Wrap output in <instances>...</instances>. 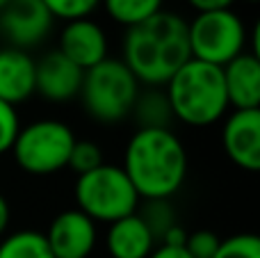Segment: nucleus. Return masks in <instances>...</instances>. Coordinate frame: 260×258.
Here are the masks:
<instances>
[{
  "label": "nucleus",
  "mask_w": 260,
  "mask_h": 258,
  "mask_svg": "<svg viewBox=\"0 0 260 258\" xmlns=\"http://www.w3.org/2000/svg\"><path fill=\"white\" fill-rule=\"evenodd\" d=\"M121 62L139 85L165 87L169 78L187 62V21L176 12H157L139 25L126 30Z\"/></svg>",
  "instance_id": "f257e3e1"
},
{
  "label": "nucleus",
  "mask_w": 260,
  "mask_h": 258,
  "mask_svg": "<svg viewBox=\"0 0 260 258\" xmlns=\"http://www.w3.org/2000/svg\"><path fill=\"white\" fill-rule=\"evenodd\" d=\"M121 169L139 199H171L187 178V151L171 128H137L123 151Z\"/></svg>",
  "instance_id": "f03ea898"
},
{
  "label": "nucleus",
  "mask_w": 260,
  "mask_h": 258,
  "mask_svg": "<svg viewBox=\"0 0 260 258\" xmlns=\"http://www.w3.org/2000/svg\"><path fill=\"white\" fill-rule=\"evenodd\" d=\"M165 87L171 114L185 126H212L229 110L224 76L219 67L189 57Z\"/></svg>",
  "instance_id": "7ed1b4c3"
},
{
  "label": "nucleus",
  "mask_w": 260,
  "mask_h": 258,
  "mask_svg": "<svg viewBox=\"0 0 260 258\" xmlns=\"http://www.w3.org/2000/svg\"><path fill=\"white\" fill-rule=\"evenodd\" d=\"M142 85L121 59H103L82 73L80 101L94 121L119 123L130 117Z\"/></svg>",
  "instance_id": "20e7f679"
},
{
  "label": "nucleus",
  "mask_w": 260,
  "mask_h": 258,
  "mask_svg": "<svg viewBox=\"0 0 260 258\" xmlns=\"http://www.w3.org/2000/svg\"><path fill=\"white\" fill-rule=\"evenodd\" d=\"M76 204L94 224H112L137 213L139 195L128 181L126 172L114 165H99L96 169L78 176Z\"/></svg>",
  "instance_id": "39448f33"
},
{
  "label": "nucleus",
  "mask_w": 260,
  "mask_h": 258,
  "mask_svg": "<svg viewBox=\"0 0 260 258\" xmlns=\"http://www.w3.org/2000/svg\"><path fill=\"white\" fill-rule=\"evenodd\" d=\"M73 144L76 135L64 121L37 119L27 126H21L9 153L25 174L50 176L67 169Z\"/></svg>",
  "instance_id": "423d86ee"
},
{
  "label": "nucleus",
  "mask_w": 260,
  "mask_h": 258,
  "mask_svg": "<svg viewBox=\"0 0 260 258\" xmlns=\"http://www.w3.org/2000/svg\"><path fill=\"white\" fill-rule=\"evenodd\" d=\"M187 41L192 59L221 69L247 53L249 32L233 9L199 12L187 23Z\"/></svg>",
  "instance_id": "0eeeda50"
},
{
  "label": "nucleus",
  "mask_w": 260,
  "mask_h": 258,
  "mask_svg": "<svg viewBox=\"0 0 260 258\" xmlns=\"http://www.w3.org/2000/svg\"><path fill=\"white\" fill-rule=\"evenodd\" d=\"M53 21L41 0H9L0 9V37L12 48H35L50 35Z\"/></svg>",
  "instance_id": "6e6552de"
},
{
  "label": "nucleus",
  "mask_w": 260,
  "mask_h": 258,
  "mask_svg": "<svg viewBox=\"0 0 260 258\" xmlns=\"http://www.w3.org/2000/svg\"><path fill=\"white\" fill-rule=\"evenodd\" d=\"M53 258H89L96 249V224L78 208L55 215L44 233Z\"/></svg>",
  "instance_id": "1a4fd4ad"
},
{
  "label": "nucleus",
  "mask_w": 260,
  "mask_h": 258,
  "mask_svg": "<svg viewBox=\"0 0 260 258\" xmlns=\"http://www.w3.org/2000/svg\"><path fill=\"white\" fill-rule=\"evenodd\" d=\"M226 155L242 172H260V110H233L221 128Z\"/></svg>",
  "instance_id": "9d476101"
},
{
  "label": "nucleus",
  "mask_w": 260,
  "mask_h": 258,
  "mask_svg": "<svg viewBox=\"0 0 260 258\" xmlns=\"http://www.w3.org/2000/svg\"><path fill=\"white\" fill-rule=\"evenodd\" d=\"M59 53L73 62L78 69H87L108 59V35L105 30L91 18H78L69 21L59 32Z\"/></svg>",
  "instance_id": "9b49d317"
},
{
  "label": "nucleus",
  "mask_w": 260,
  "mask_h": 258,
  "mask_svg": "<svg viewBox=\"0 0 260 258\" xmlns=\"http://www.w3.org/2000/svg\"><path fill=\"white\" fill-rule=\"evenodd\" d=\"M82 73L85 71L69 62L59 50H50L37 62L35 94H41L53 103H67L80 94Z\"/></svg>",
  "instance_id": "f8f14e48"
},
{
  "label": "nucleus",
  "mask_w": 260,
  "mask_h": 258,
  "mask_svg": "<svg viewBox=\"0 0 260 258\" xmlns=\"http://www.w3.org/2000/svg\"><path fill=\"white\" fill-rule=\"evenodd\" d=\"M229 108L235 110H258L260 108V59L256 55L242 53L221 67Z\"/></svg>",
  "instance_id": "ddd939ff"
},
{
  "label": "nucleus",
  "mask_w": 260,
  "mask_h": 258,
  "mask_svg": "<svg viewBox=\"0 0 260 258\" xmlns=\"http://www.w3.org/2000/svg\"><path fill=\"white\" fill-rule=\"evenodd\" d=\"M37 62L27 50L5 46L0 48V101L14 105L27 101L35 94Z\"/></svg>",
  "instance_id": "4468645a"
},
{
  "label": "nucleus",
  "mask_w": 260,
  "mask_h": 258,
  "mask_svg": "<svg viewBox=\"0 0 260 258\" xmlns=\"http://www.w3.org/2000/svg\"><path fill=\"white\" fill-rule=\"evenodd\" d=\"M155 247L157 240L137 213L108 224L105 249L110 258H148Z\"/></svg>",
  "instance_id": "2eb2a0df"
},
{
  "label": "nucleus",
  "mask_w": 260,
  "mask_h": 258,
  "mask_svg": "<svg viewBox=\"0 0 260 258\" xmlns=\"http://www.w3.org/2000/svg\"><path fill=\"white\" fill-rule=\"evenodd\" d=\"M130 114L139 128H169L174 121L167 94L160 87H148L146 91H139Z\"/></svg>",
  "instance_id": "dca6fc26"
},
{
  "label": "nucleus",
  "mask_w": 260,
  "mask_h": 258,
  "mask_svg": "<svg viewBox=\"0 0 260 258\" xmlns=\"http://www.w3.org/2000/svg\"><path fill=\"white\" fill-rule=\"evenodd\" d=\"M0 258H53L41 231L23 229L0 238Z\"/></svg>",
  "instance_id": "f3484780"
},
{
  "label": "nucleus",
  "mask_w": 260,
  "mask_h": 258,
  "mask_svg": "<svg viewBox=\"0 0 260 258\" xmlns=\"http://www.w3.org/2000/svg\"><path fill=\"white\" fill-rule=\"evenodd\" d=\"M101 5L114 23L128 30V27L139 25L146 18L162 12L165 0H101Z\"/></svg>",
  "instance_id": "a211bd4d"
},
{
  "label": "nucleus",
  "mask_w": 260,
  "mask_h": 258,
  "mask_svg": "<svg viewBox=\"0 0 260 258\" xmlns=\"http://www.w3.org/2000/svg\"><path fill=\"white\" fill-rule=\"evenodd\" d=\"M137 215L144 219L148 229H151L153 238L160 242V238L169 231L171 227L178 224L176 219V210L174 206L169 204V199H153V201H146L142 208H137Z\"/></svg>",
  "instance_id": "6ab92c4d"
},
{
  "label": "nucleus",
  "mask_w": 260,
  "mask_h": 258,
  "mask_svg": "<svg viewBox=\"0 0 260 258\" xmlns=\"http://www.w3.org/2000/svg\"><path fill=\"white\" fill-rule=\"evenodd\" d=\"M212 258H260V238L256 233H235L219 242Z\"/></svg>",
  "instance_id": "aec40b11"
},
{
  "label": "nucleus",
  "mask_w": 260,
  "mask_h": 258,
  "mask_svg": "<svg viewBox=\"0 0 260 258\" xmlns=\"http://www.w3.org/2000/svg\"><path fill=\"white\" fill-rule=\"evenodd\" d=\"M99 165H103V151H101V146L91 140H76L71 155H69L67 169H73L78 176H82V174L96 169Z\"/></svg>",
  "instance_id": "412c9836"
},
{
  "label": "nucleus",
  "mask_w": 260,
  "mask_h": 258,
  "mask_svg": "<svg viewBox=\"0 0 260 258\" xmlns=\"http://www.w3.org/2000/svg\"><path fill=\"white\" fill-rule=\"evenodd\" d=\"M53 18L62 21H78V18H89L101 7V0H41Z\"/></svg>",
  "instance_id": "4be33fe9"
},
{
  "label": "nucleus",
  "mask_w": 260,
  "mask_h": 258,
  "mask_svg": "<svg viewBox=\"0 0 260 258\" xmlns=\"http://www.w3.org/2000/svg\"><path fill=\"white\" fill-rule=\"evenodd\" d=\"M18 131H21V119H18L16 108L0 101V155L12 151Z\"/></svg>",
  "instance_id": "5701e85b"
},
{
  "label": "nucleus",
  "mask_w": 260,
  "mask_h": 258,
  "mask_svg": "<svg viewBox=\"0 0 260 258\" xmlns=\"http://www.w3.org/2000/svg\"><path fill=\"white\" fill-rule=\"evenodd\" d=\"M219 242L221 238L212 231H194V233H187V240H185V249L192 258H212L219 249Z\"/></svg>",
  "instance_id": "b1692460"
},
{
  "label": "nucleus",
  "mask_w": 260,
  "mask_h": 258,
  "mask_svg": "<svg viewBox=\"0 0 260 258\" xmlns=\"http://www.w3.org/2000/svg\"><path fill=\"white\" fill-rule=\"evenodd\" d=\"M194 9L199 12H217V9H231L235 0H187Z\"/></svg>",
  "instance_id": "393cba45"
},
{
  "label": "nucleus",
  "mask_w": 260,
  "mask_h": 258,
  "mask_svg": "<svg viewBox=\"0 0 260 258\" xmlns=\"http://www.w3.org/2000/svg\"><path fill=\"white\" fill-rule=\"evenodd\" d=\"M185 240H187V231H185L180 224L171 227L165 236L160 238V245H169V247H185Z\"/></svg>",
  "instance_id": "a878e982"
},
{
  "label": "nucleus",
  "mask_w": 260,
  "mask_h": 258,
  "mask_svg": "<svg viewBox=\"0 0 260 258\" xmlns=\"http://www.w3.org/2000/svg\"><path fill=\"white\" fill-rule=\"evenodd\" d=\"M148 258H192L187 254L185 247H169V245H157L155 249L151 251Z\"/></svg>",
  "instance_id": "bb28decb"
},
{
  "label": "nucleus",
  "mask_w": 260,
  "mask_h": 258,
  "mask_svg": "<svg viewBox=\"0 0 260 258\" xmlns=\"http://www.w3.org/2000/svg\"><path fill=\"white\" fill-rule=\"evenodd\" d=\"M9 219H12V210H9V201L5 199V195H0V238L7 233Z\"/></svg>",
  "instance_id": "cd10ccee"
},
{
  "label": "nucleus",
  "mask_w": 260,
  "mask_h": 258,
  "mask_svg": "<svg viewBox=\"0 0 260 258\" xmlns=\"http://www.w3.org/2000/svg\"><path fill=\"white\" fill-rule=\"evenodd\" d=\"M7 3H9V0H0V9H3L5 5H7Z\"/></svg>",
  "instance_id": "c85d7f7f"
},
{
  "label": "nucleus",
  "mask_w": 260,
  "mask_h": 258,
  "mask_svg": "<svg viewBox=\"0 0 260 258\" xmlns=\"http://www.w3.org/2000/svg\"><path fill=\"white\" fill-rule=\"evenodd\" d=\"M247 3H258V0H247Z\"/></svg>",
  "instance_id": "c756f323"
}]
</instances>
